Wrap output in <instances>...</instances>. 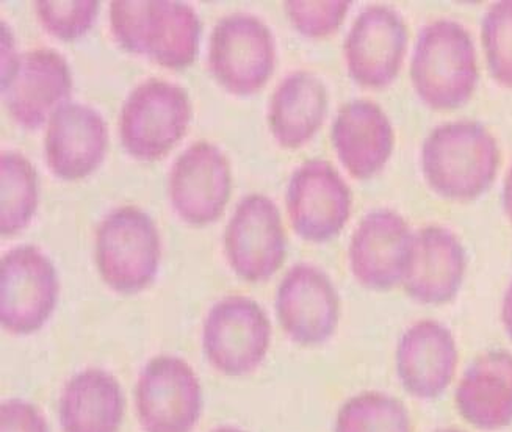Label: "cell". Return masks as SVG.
Returning a JSON list of instances; mask_svg holds the SVG:
<instances>
[{
	"label": "cell",
	"mask_w": 512,
	"mask_h": 432,
	"mask_svg": "<svg viewBox=\"0 0 512 432\" xmlns=\"http://www.w3.org/2000/svg\"><path fill=\"white\" fill-rule=\"evenodd\" d=\"M502 155L494 135L478 121L461 119L431 130L422 146V171L436 195L473 201L494 184Z\"/></svg>",
	"instance_id": "6da1fadb"
},
{
	"label": "cell",
	"mask_w": 512,
	"mask_h": 432,
	"mask_svg": "<svg viewBox=\"0 0 512 432\" xmlns=\"http://www.w3.org/2000/svg\"><path fill=\"white\" fill-rule=\"evenodd\" d=\"M116 43L166 69L188 68L199 54L201 21L195 8L176 0H116L110 5Z\"/></svg>",
	"instance_id": "7a4b0ae2"
},
{
	"label": "cell",
	"mask_w": 512,
	"mask_h": 432,
	"mask_svg": "<svg viewBox=\"0 0 512 432\" xmlns=\"http://www.w3.org/2000/svg\"><path fill=\"white\" fill-rule=\"evenodd\" d=\"M411 80L423 104L433 110L464 107L480 82L475 41L469 30L451 19L426 24L415 41Z\"/></svg>",
	"instance_id": "3957f363"
},
{
	"label": "cell",
	"mask_w": 512,
	"mask_h": 432,
	"mask_svg": "<svg viewBox=\"0 0 512 432\" xmlns=\"http://www.w3.org/2000/svg\"><path fill=\"white\" fill-rule=\"evenodd\" d=\"M94 254L105 285L121 295H137L159 273L162 245L156 223L138 207H118L99 224Z\"/></svg>",
	"instance_id": "277c9868"
},
{
	"label": "cell",
	"mask_w": 512,
	"mask_h": 432,
	"mask_svg": "<svg viewBox=\"0 0 512 432\" xmlns=\"http://www.w3.org/2000/svg\"><path fill=\"white\" fill-rule=\"evenodd\" d=\"M190 121L192 102L187 90L163 79H149L124 101L119 138L130 157L156 162L185 137Z\"/></svg>",
	"instance_id": "5b68a950"
},
{
	"label": "cell",
	"mask_w": 512,
	"mask_h": 432,
	"mask_svg": "<svg viewBox=\"0 0 512 432\" xmlns=\"http://www.w3.org/2000/svg\"><path fill=\"white\" fill-rule=\"evenodd\" d=\"M275 65V36L267 24L246 13L218 21L210 35L209 69L220 87L248 98L265 87Z\"/></svg>",
	"instance_id": "8992f818"
},
{
	"label": "cell",
	"mask_w": 512,
	"mask_h": 432,
	"mask_svg": "<svg viewBox=\"0 0 512 432\" xmlns=\"http://www.w3.org/2000/svg\"><path fill=\"white\" fill-rule=\"evenodd\" d=\"M271 342V323L254 299L231 295L209 310L202 329V350L215 370L226 376L256 370Z\"/></svg>",
	"instance_id": "52a82bcc"
},
{
	"label": "cell",
	"mask_w": 512,
	"mask_h": 432,
	"mask_svg": "<svg viewBox=\"0 0 512 432\" xmlns=\"http://www.w3.org/2000/svg\"><path fill=\"white\" fill-rule=\"evenodd\" d=\"M58 293L54 263L37 246H18L0 260V323L5 331H40L54 314Z\"/></svg>",
	"instance_id": "ba28073f"
},
{
	"label": "cell",
	"mask_w": 512,
	"mask_h": 432,
	"mask_svg": "<svg viewBox=\"0 0 512 432\" xmlns=\"http://www.w3.org/2000/svg\"><path fill=\"white\" fill-rule=\"evenodd\" d=\"M224 251L243 281L259 284L273 278L287 256V237L275 202L260 193L238 202L224 231Z\"/></svg>",
	"instance_id": "9c48e42d"
},
{
	"label": "cell",
	"mask_w": 512,
	"mask_h": 432,
	"mask_svg": "<svg viewBox=\"0 0 512 432\" xmlns=\"http://www.w3.org/2000/svg\"><path fill=\"white\" fill-rule=\"evenodd\" d=\"M351 190L326 160H307L290 177L285 206L293 231L306 242L326 243L347 226Z\"/></svg>",
	"instance_id": "30bf717a"
},
{
	"label": "cell",
	"mask_w": 512,
	"mask_h": 432,
	"mask_svg": "<svg viewBox=\"0 0 512 432\" xmlns=\"http://www.w3.org/2000/svg\"><path fill=\"white\" fill-rule=\"evenodd\" d=\"M135 406L145 432H192L202 412L198 376L181 357H154L141 370Z\"/></svg>",
	"instance_id": "8fae6325"
},
{
	"label": "cell",
	"mask_w": 512,
	"mask_h": 432,
	"mask_svg": "<svg viewBox=\"0 0 512 432\" xmlns=\"http://www.w3.org/2000/svg\"><path fill=\"white\" fill-rule=\"evenodd\" d=\"M73 94V74L66 58L54 49L19 55L2 76V99L11 118L24 129L38 130Z\"/></svg>",
	"instance_id": "7c38bea8"
},
{
	"label": "cell",
	"mask_w": 512,
	"mask_h": 432,
	"mask_svg": "<svg viewBox=\"0 0 512 432\" xmlns=\"http://www.w3.org/2000/svg\"><path fill=\"white\" fill-rule=\"evenodd\" d=\"M231 191V165L217 144L196 141L171 166V206L187 224L207 226L220 220Z\"/></svg>",
	"instance_id": "4fadbf2b"
},
{
	"label": "cell",
	"mask_w": 512,
	"mask_h": 432,
	"mask_svg": "<svg viewBox=\"0 0 512 432\" xmlns=\"http://www.w3.org/2000/svg\"><path fill=\"white\" fill-rule=\"evenodd\" d=\"M408 44L403 16L387 5H370L357 16L343 44L348 74L361 87H389L400 74Z\"/></svg>",
	"instance_id": "5bb4252c"
},
{
	"label": "cell",
	"mask_w": 512,
	"mask_h": 432,
	"mask_svg": "<svg viewBox=\"0 0 512 432\" xmlns=\"http://www.w3.org/2000/svg\"><path fill=\"white\" fill-rule=\"evenodd\" d=\"M276 315L285 334L301 346H320L339 328L340 298L336 285L320 268L296 263L276 292Z\"/></svg>",
	"instance_id": "9a60e30c"
},
{
	"label": "cell",
	"mask_w": 512,
	"mask_h": 432,
	"mask_svg": "<svg viewBox=\"0 0 512 432\" xmlns=\"http://www.w3.org/2000/svg\"><path fill=\"white\" fill-rule=\"evenodd\" d=\"M414 232L400 213L378 209L367 213L351 237V273L362 287L390 292L403 284Z\"/></svg>",
	"instance_id": "2e32d148"
},
{
	"label": "cell",
	"mask_w": 512,
	"mask_h": 432,
	"mask_svg": "<svg viewBox=\"0 0 512 432\" xmlns=\"http://www.w3.org/2000/svg\"><path fill=\"white\" fill-rule=\"evenodd\" d=\"M459 350L450 329L436 320H420L401 335L395 370L404 392L415 400H436L455 379Z\"/></svg>",
	"instance_id": "e0dca14e"
},
{
	"label": "cell",
	"mask_w": 512,
	"mask_h": 432,
	"mask_svg": "<svg viewBox=\"0 0 512 432\" xmlns=\"http://www.w3.org/2000/svg\"><path fill=\"white\" fill-rule=\"evenodd\" d=\"M109 148V127L90 105L66 102L47 123L44 149L49 170L66 182L85 179L98 170Z\"/></svg>",
	"instance_id": "ac0fdd59"
},
{
	"label": "cell",
	"mask_w": 512,
	"mask_h": 432,
	"mask_svg": "<svg viewBox=\"0 0 512 432\" xmlns=\"http://www.w3.org/2000/svg\"><path fill=\"white\" fill-rule=\"evenodd\" d=\"M467 271L466 249L450 229L426 226L414 232L403 288L423 306H445L458 296Z\"/></svg>",
	"instance_id": "d6986e66"
},
{
	"label": "cell",
	"mask_w": 512,
	"mask_h": 432,
	"mask_svg": "<svg viewBox=\"0 0 512 432\" xmlns=\"http://www.w3.org/2000/svg\"><path fill=\"white\" fill-rule=\"evenodd\" d=\"M331 140L345 170L357 180L372 179L394 152L395 132L383 108L367 99L340 107Z\"/></svg>",
	"instance_id": "ffe728a7"
},
{
	"label": "cell",
	"mask_w": 512,
	"mask_h": 432,
	"mask_svg": "<svg viewBox=\"0 0 512 432\" xmlns=\"http://www.w3.org/2000/svg\"><path fill=\"white\" fill-rule=\"evenodd\" d=\"M458 414L478 431H502L512 425V353L480 354L462 373L455 392Z\"/></svg>",
	"instance_id": "44dd1931"
},
{
	"label": "cell",
	"mask_w": 512,
	"mask_h": 432,
	"mask_svg": "<svg viewBox=\"0 0 512 432\" xmlns=\"http://www.w3.org/2000/svg\"><path fill=\"white\" fill-rule=\"evenodd\" d=\"M328 90L323 80L307 71L285 77L270 99L268 126L271 135L285 149L309 143L325 123Z\"/></svg>",
	"instance_id": "7402d4cb"
},
{
	"label": "cell",
	"mask_w": 512,
	"mask_h": 432,
	"mask_svg": "<svg viewBox=\"0 0 512 432\" xmlns=\"http://www.w3.org/2000/svg\"><path fill=\"white\" fill-rule=\"evenodd\" d=\"M124 393L109 371L88 368L69 379L60 398L63 432H118L124 418Z\"/></svg>",
	"instance_id": "603a6c76"
},
{
	"label": "cell",
	"mask_w": 512,
	"mask_h": 432,
	"mask_svg": "<svg viewBox=\"0 0 512 432\" xmlns=\"http://www.w3.org/2000/svg\"><path fill=\"white\" fill-rule=\"evenodd\" d=\"M0 234L11 237L29 226L38 209V174L26 155H0Z\"/></svg>",
	"instance_id": "cb8c5ba5"
},
{
	"label": "cell",
	"mask_w": 512,
	"mask_h": 432,
	"mask_svg": "<svg viewBox=\"0 0 512 432\" xmlns=\"http://www.w3.org/2000/svg\"><path fill=\"white\" fill-rule=\"evenodd\" d=\"M334 432H412V418L403 401L368 390L342 404Z\"/></svg>",
	"instance_id": "d4e9b609"
},
{
	"label": "cell",
	"mask_w": 512,
	"mask_h": 432,
	"mask_svg": "<svg viewBox=\"0 0 512 432\" xmlns=\"http://www.w3.org/2000/svg\"><path fill=\"white\" fill-rule=\"evenodd\" d=\"M481 41L492 79L512 88V0H502L487 10Z\"/></svg>",
	"instance_id": "484cf974"
},
{
	"label": "cell",
	"mask_w": 512,
	"mask_h": 432,
	"mask_svg": "<svg viewBox=\"0 0 512 432\" xmlns=\"http://www.w3.org/2000/svg\"><path fill=\"white\" fill-rule=\"evenodd\" d=\"M38 19L44 29L58 40H79L87 35L99 16V0H40L35 4Z\"/></svg>",
	"instance_id": "4316f807"
},
{
	"label": "cell",
	"mask_w": 512,
	"mask_h": 432,
	"mask_svg": "<svg viewBox=\"0 0 512 432\" xmlns=\"http://www.w3.org/2000/svg\"><path fill=\"white\" fill-rule=\"evenodd\" d=\"M350 7L351 2L347 0H289L284 4L285 13L292 26L307 38H325L337 32L347 18Z\"/></svg>",
	"instance_id": "83f0119b"
},
{
	"label": "cell",
	"mask_w": 512,
	"mask_h": 432,
	"mask_svg": "<svg viewBox=\"0 0 512 432\" xmlns=\"http://www.w3.org/2000/svg\"><path fill=\"white\" fill-rule=\"evenodd\" d=\"M0 432H49V428L33 404L8 400L0 406Z\"/></svg>",
	"instance_id": "f1b7e54d"
},
{
	"label": "cell",
	"mask_w": 512,
	"mask_h": 432,
	"mask_svg": "<svg viewBox=\"0 0 512 432\" xmlns=\"http://www.w3.org/2000/svg\"><path fill=\"white\" fill-rule=\"evenodd\" d=\"M18 57L15 49V36L7 22L2 21V76L10 71Z\"/></svg>",
	"instance_id": "f546056e"
},
{
	"label": "cell",
	"mask_w": 512,
	"mask_h": 432,
	"mask_svg": "<svg viewBox=\"0 0 512 432\" xmlns=\"http://www.w3.org/2000/svg\"><path fill=\"white\" fill-rule=\"evenodd\" d=\"M502 323L509 340L512 342V282L506 288L505 295H503Z\"/></svg>",
	"instance_id": "4dcf8cb0"
},
{
	"label": "cell",
	"mask_w": 512,
	"mask_h": 432,
	"mask_svg": "<svg viewBox=\"0 0 512 432\" xmlns=\"http://www.w3.org/2000/svg\"><path fill=\"white\" fill-rule=\"evenodd\" d=\"M503 209L512 223V166L506 174L505 185H503Z\"/></svg>",
	"instance_id": "1f68e13d"
},
{
	"label": "cell",
	"mask_w": 512,
	"mask_h": 432,
	"mask_svg": "<svg viewBox=\"0 0 512 432\" xmlns=\"http://www.w3.org/2000/svg\"><path fill=\"white\" fill-rule=\"evenodd\" d=\"M212 432H248L243 431V429L235 428V426H221V428L215 429Z\"/></svg>",
	"instance_id": "d6a6232c"
},
{
	"label": "cell",
	"mask_w": 512,
	"mask_h": 432,
	"mask_svg": "<svg viewBox=\"0 0 512 432\" xmlns=\"http://www.w3.org/2000/svg\"><path fill=\"white\" fill-rule=\"evenodd\" d=\"M434 432H464V431H461V429H458V428H440V429H436V431Z\"/></svg>",
	"instance_id": "836d02e7"
}]
</instances>
